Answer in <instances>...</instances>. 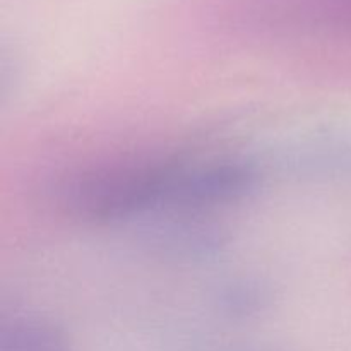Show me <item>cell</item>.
Segmentation results:
<instances>
[{"label": "cell", "instance_id": "3", "mask_svg": "<svg viewBox=\"0 0 351 351\" xmlns=\"http://www.w3.org/2000/svg\"><path fill=\"white\" fill-rule=\"evenodd\" d=\"M0 351H69L55 329L33 319H14L0 328Z\"/></svg>", "mask_w": 351, "mask_h": 351}, {"label": "cell", "instance_id": "2", "mask_svg": "<svg viewBox=\"0 0 351 351\" xmlns=\"http://www.w3.org/2000/svg\"><path fill=\"white\" fill-rule=\"evenodd\" d=\"M259 184L257 171L243 163H218L187 171L180 168L168 202L182 206H216L240 201Z\"/></svg>", "mask_w": 351, "mask_h": 351}, {"label": "cell", "instance_id": "4", "mask_svg": "<svg viewBox=\"0 0 351 351\" xmlns=\"http://www.w3.org/2000/svg\"><path fill=\"white\" fill-rule=\"evenodd\" d=\"M223 302L228 305L230 311L245 314V312H254L259 308L261 302H263V293L256 287L235 285V287L228 288V291L223 297Z\"/></svg>", "mask_w": 351, "mask_h": 351}, {"label": "cell", "instance_id": "1", "mask_svg": "<svg viewBox=\"0 0 351 351\" xmlns=\"http://www.w3.org/2000/svg\"><path fill=\"white\" fill-rule=\"evenodd\" d=\"M180 167L139 163L89 171L65 191L69 208L84 219L115 221L168 202Z\"/></svg>", "mask_w": 351, "mask_h": 351}]
</instances>
